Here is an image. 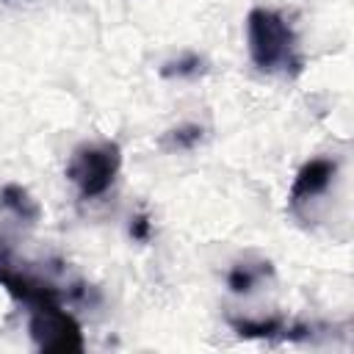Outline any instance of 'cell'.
I'll return each instance as SVG.
<instances>
[{"instance_id": "9", "label": "cell", "mask_w": 354, "mask_h": 354, "mask_svg": "<svg viewBox=\"0 0 354 354\" xmlns=\"http://www.w3.org/2000/svg\"><path fill=\"white\" fill-rule=\"evenodd\" d=\"M169 138H171V147H177V149H191V147L202 138V127H196V124H185V127L171 130Z\"/></svg>"}, {"instance_id": "1", "label": "cell", "mask_w": 354, "mask_h": 354, "mask_svg": "<svg viewBox=\"0 0 354 354\" xmlns=\"http://www.w3.org/2000/svg\"><path fill=\"white\" fill-rule=\"evenodd\" d=\"M246 41L252 64L260 72H299L301 58L296 55V36L282 14L271 8H252L246 17Z\"/></svg>"}, {"instance_id": "7", "label": "cell", "mask_w": 354, "mask_h": 354, "mask_svg": "<svg viewBox=\"0 0 354 354\" xmlns=\"http://www.w3.org/2000/svg\"><path fill=\"white\" fill-rule=\"evenodd\" d=\"M266 274H271V266L268 263H238V266H232V271H230V277H227V285H230V290L232 293H249Z\"/></svg>"}, {"instance_id": "5", "label": "cell", "mask_w": 354, "mask_h": 354, "mask_svg": "<svg viewBox=\"0 0 354 354\" xmlns=\"http://www.w3.org/2000/svg\"><path fill=\"white\" fill-rule=\"evenodd\" d=\"M230 326L241 337H266V340H304L310 337V326L304 324H285V318H266V321H249V318H230Z\"/></svg>"}, {"instance_id": "4", "label": "cell", "mask_w": 354, "mask_h": 354, "mask_svg": "<svg viewBox=\"0 0 354 354\" xmlns=\"http://www.w3.org/2000/svg\"><path fill=\"white\" fill-rule=\"evenodd\" d=\"M335 174H337V163L335 160H329V158H313V160H307L299 169L293 185H290V207L299 210L304 202L326 194V188L332 185Z\"/></svg>"}, {"instance_id": "6", "label": "cell", "mask_w": 354, "mask_h": 354, "mask_svg": "<svg viewBox=\"0 0 354 354\" xmlns=\"http://www.w3.org/2000/svg\"><path fill=\"white\" fill-rule=\"evenodd\" d=\"M0 205H3L6 210H11L19 221H28V224H36L39 216H41L39 202H36L22 185H17V183L3 185V191H0Z\"/></svg>"}, {"instance_id": "8", "label": "cell", "mask_w": 354, "mask_h": 354, "mask_svg": "<svg viewBox=\"0 0 354 354\" xmlns=\"http://www.w3.org/2000/svg\"><path fill=\"white\" fill-rule=\"evenodd\" d=\"M202 72H205V61L199 55H194V53H188V55H183L177 61H169L160 69L163 77H196Z\"/></svg>"}, {"instance_id": "3", "label": "cell", "mask_w": 354, "mask_h": 354, "mask_svg": "<svg viewBox=\"0 0 354 354\" xmlns=\"http://www.w3.org/2000/svg\"><path fill=\"white\" fill-rule=\"evenodd\" d=\"M28 332L39 351H83V329L72 313L61 307V301L30 307Z\"/></svg>"}, {"instance_id": "11", "label": "cell", "mask_w": 354, "mask_h": 354, "mask_svg": "<svg viewBox=\"0 0 354 354\" xmlns=\"http://www.w3.org/2000/svg\"><path fill=\"white\" fill-rule=\"evenodd\" d=\"M6 263H8V260H6V249H3V246H0V268H3V266H6Z\"/></svg>"}, {"instance_id": "2", "label": "cell", "mask_w": 354, "mask_h": 354, "mask_svg": "<svg viewBox=\"0 0 354 354\" xmlns=\"http://www.w3.org/2000/svg\"><path fill=\"white\" fill-rule=\"evenodd\" d=\"M122 169V149L116 141H97V144H80L69 163H66V177L77 188L83 199H97L102 196L116 174Z\"/></svg>"}, {"instance_id": "10", "label": "cell", "mask_w": 354, "mask_h": 354, "mask_svg": "<svg viewBox=\"0 0 354 354\" xmlns=\"http://www.w3.org/2000/svg\"><path fill=\"white\" fill-rule=\"evenodd\" d=\"M130 235L136 241H147L149 238V218L147 216H136L133 224H130Z\"/></svg>"}]
</instances>
